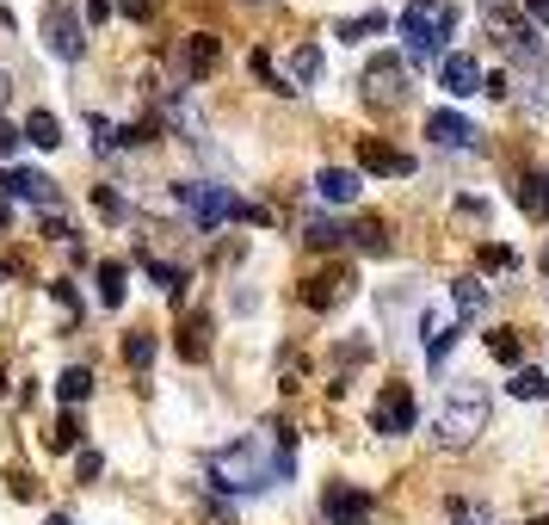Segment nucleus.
Returning a JSON list of instances; mask_svg holds the SVG:
<instances>
[{
	"instance_id": "nucleus-16",
	"label": "nucleus",
	"mask_w": 549,
	"mask_h": 525,
	"mask_svg": "<svg viewBox=\"0 0 549 525\" xmlns=\"http://www.w3.org/2000/svg\"><path fill=\"white\" fill-rule=\"evenodd\" d=\"M25 143L56 149V143H62V124H56V112H31V118H25Z\"/></svg>"
},
{
	"instance_id": "nucleus-18",
	"label": "nucleus",
	"mask_w": 549,
	"mask_h": 525,
	"mask_svg": "<svg viewBox=\"0 0 549 525\" xmlns=\"http://www.w3.org/2000/svg\"><path fill=\"white\" fill-rule=\"evenodd\" d=\"M364 167H371V173H414L408 155H395V149H383V143H364Z\"/></svg>"
},
{
	"instance_id": "nucleus-26",
	"label": "nucleus",
	"mask_w": 549,
	"mask_h": 525,
	"mask_svg": "<svg viewBox=\"0 0 549 525\" xmlns=\"http://www.w3.org/2000/svg\"><path fill=\"white\" fill-rule=\"evenodd\" d=\"M315 75H321V50L303 44V50H297V81H315Z\"/></svg>"
},
{
	"instance_id": "nucleus-25",
	"label": "nucleus",
	"mask_w": 549,
	"mask_h": 525,
	"mask_svg": "<svg viewBox=\"0 0 549 525\" xmlns=\"http://www.w3.org/2000/svg\"><path fill=\"white\" fill-rule=\"evenodd\" d=\"M124 359H130V365H149V359H155V340H149V334H130V340H124Z\"/></svg>"
},
{
	"instance_id": "nucleus-15",
	"label": "nucleus",
	"mask_w": 549,
	"mask_h": 525,
	"mask_svg": "<svg viewBox=\"0 0 549 525\" xmlns=\"http://www.w3.org/2000/svg\"><path fill=\"white\" fill-rule=\"evenodd\" d=\"M519 204H525V217L549 223V180H543V173H531V180L519 186Z\"/></svg>"
},
{
	"instance_id": "nucleus-21",
	"label": "nucleus",
	"mask_w": 549,
	"mask_h": 525,
	"mask_svg": "<svg viewBox=\"0 0 549 525\" xmlns=\"http://www.w3.org/2000/svg\"><path fill=\"white\" fill-rule=\"evenodd\" d=\"M186 68H192V75H210V68H216V38L198 31V38L186 44Z\"/></svg>"
},
{
	"instance_id": "nucleus-31",
	"label": "nucleus",
	"mask_w": 549,
	"mask_h": 525,
	"mask_svg": "<svg viewBox=\"0 0 549 525\" xmlns=\"http://www.w3.org/2000/svg\"><path fill=\"white\" fill-rule=\"evenodd\" d=\"M44 525H75V519H68V513H50V519H44Z\"/></svg>"
},
{
	"instance_id": "nucleus-22",
	"label": "nucleus",
	"mask_w": 549,
	"mask_h": 525,
	"mask_svg": "<svg viewBox=\"0 0 549 525\" xmlns=\"http://www.w3.org/2000/svg\"><path fill=\"white\" fill-rule=\"evenodd\" d=\"M389 25V13H364V19H346L340 25V44H358V38H371V31H383Z\"/></svg>"
},
{
	"instance_id": "nucleus-13",
	"label": "nucleus",
	"mask_w": 549,
	"mask_h": 525,
	"mask_svg": "<svg viewBox=\"0 0 549 525\" xmlns=\"http://www.w3.org/2000/svg\"><path fill=\"white\" fill-rule=\"evenodd\" d=\"M512 396H519V402H543V396H549V371L519 365V371H512Z\"/></svg>"
},
{
	"instance_id": "nucleus-10",
	"label": "nucleus",
	"mask_w": 549,
	"mask_h": 525,
	"mask_svg": "<svg viewBox=\"0 0 549 525\" xmlns=\"http://www.w3.org/2000/svg\"><path fill=\"white\" fill-rule=\"evenodd\" d=\"M315 192H321L327 204H352V198H358V173H352V167H321V173H315Z\"/></svg>"
},
{
	"instance_id": "nucleus-30",
	"label": "nucleus",
	"mask_w": 549,
	"mask_h": 525,
	"mask_svg": "<svg viewBox=\"0 0 549 525\" xmlns=\"http://www.w3.org/2000/svg\"><path fill=\"white\" fill-rule=\"evenodd\" d=\"M525 7H531V19H543V25H549V0H525Z\"/></svg>"
},
{
	"instance_id": "nucleus-11",
	"label": "nucleus",
	"mask_w": 549,
	"mask_h": 525,
	"mask_svg": "<svg viewBox=\"0 0 549 525\" xmlns=\"http://www.w3.org/2000/svg\"><path fill=\"white\" fill-rule=\"evenodd\" d=\"M7 192H13V198H25V204H44V210L56 204V180H44V173H25V167H19V173H7Z\"/></svg>"
},
{
	"instance_id": "nucleus-28",
	"label": "nucleus",
	"mask_w": 549,
	"mask_h": 525,
	"mask_svg": "<svg viewBox=\"0 0 549 525\" xmlns=\"http://www.w3.org/2000/svg\"><path fill=\"white\" fill-rule=\"evenodd\" d=\"M25 130H13V124H0V155H13V143H19Z\"/></svg>"
},
{
	"instance_id": "nucleus-6",
	"label": "nucleus",
	"mask_w": 549,
	"mask_h": 525,
	"mask_svg": "<svg viewBox=\"0 0 549 525\" xmlns=\"http://www.w3.org/2000/svg\"><path fill=\"white\" fill-rule=\"evenodd\" d=\"M321 513H327V525H364L371 519V495L364 488H327V501H321Z\"/></svg>"
},
{
	"instance_id": "nucleus-24",
	"label": "nucleus",
	"mask_w": 549,
	"mask_h": 525,
	"mask_svg": "<svg viewBox=\"0 0 549 525\" xmlns=\"http://www.w3.org/2000/svg\"><path fill=\"white\" fill-rule=\"evenodd\" d=\"M358 248H364V254H383V248H389L383 223H358Z\"/></svg>"
},
{
	"instance_id": "nucleus-14",
	"label": "nucleus",
	"mask_w": 549,
	"mask_h": 525,
	"mask_svg": "<svg viewBox=\"0 0 549 525\" xmlns=\"http://www.w3.org/2000/svg\"><path fill=\"white\" fill-rule=\"evenodd\" d=\"M124 291H130V285H124V266H118V260H99V303H105V309H118Z\"/></svg>"
},
{
	"instance_id": "nucleus-32",
	"label": "nucleus",
	"mask_w": 549,
	"mask_h": 525,
	"mask_svg": "<svg viewBox=\"0 0 549 525\" xmlns=\"http://www.w3.org/2000/svg\"><path fill=\"white\" fill-rule=\"evenodd\" d=\"M7 93H13V81H7V75H0V105H7Z\"/></svg>"
},
{
	"instance_id": "nucleus-27",
	"label": "nucleus",
	"mask_w": 549,
	"mask_h": 525,
	"mask_svg": "<svg viewBox=\"0 0 549 525\" xmlns=\"http://www.w3.org/2000/svg\"><path fill=\"white\" fill-rule=\"evenodd\" d=\"M50 439H56V451H68V445H75V439H81V427H75V414H62Z\"/></svg>"
},
{
	"instance_id": "nucleus-29",
	"label": "nucleus",
	"mask_w": 549,
	"mask_h": 525,
	"mask_svg": "<svg viewBox=\"0 0 549 525\" xmlns=\"http://www.w3.org/2000/svg\"><path fill=\"white\" fill-rule=\"evenodd\" d=\"M105 7H112V0H87V19L99 25V19H105Z\"/></svg>"
},
{
	"instance_id": "nucleus-5",
	"label": "nucleus",
	"mask_w": 549,
	"mask_h": 525,
	"mask_svg": "<svg viewBox=\"0 0 549 525\" xmlns=\"http://www.w3.org/2000/svg\"><path fill=\"white\" fill-rule=\"evenodd\" d=\"M179 204L198 210V229H216L223 217H235V198L223 186H179Z\"/></svg>"
},
{
	"instance_id": "nucleus-9",
	"label": "nucleus",
	"mask_w": 549,
	"mask_h": 525,
	"mask_svg": "<svg viewBox=\"0 0 549 525\" xmlns=\"http://www.w3.org/2000/svg\"><path fill=\"white\" fill-rule=\"evenodd\" d=\"M426 136H432L438 149H469V143H475V124L457 118V112H432V118H426Z\"/></svg>"
},
{
	"instance_id": "nucleus-12",
	"label": "nucleus",
	"mask_w": 549,
	"mask_h": 525,
	"mask_svg": "<svg viewBox=\"0 0 549 525\" xmlns=\"http://www.w3.org/2000/svg\"><path fill=\"white\" fill-rule=\"evenodd\" d=\"M377 427H383V433H408V427H414V396H408V390L383 396V408H377Z\"/></svg>"
},
{
	"instance_id": "nucleus-19",
	"label": "nucleus",
	"mask_w": 549,
	"mask_h": 525,
	"mask_svg": "<svg viewBox=\"0 0 549 525\" xmlns=\"http://www.w3.org/2000/svg\"><path fill=\"white\" fill-rule=\"evenodd\" d=\"M56 396H62V402H87V396H93V371H87V365H68L62 383H56Z\"/></svg>"
},
{
	"instance_id": "nucleus-20",
	"label": "nucleus",
	"mask_w": 549,
	"mask_h": 525,
	"mask_svg": "<svg viewBox=\"0 0 549 525\" xmlns=\"http://www.w3.org/2000/svg\"><path fill=\"white\" fill-rule=\"evenodd\" d=\"M451 291H457V309L469 315V322H475V315H482V309H488V285H482V278H457V285H451Z\"/></svg>"
},
{
	"instance_id": "nucleus-4",
	"label": "nucleus",
	"mask_w": 549,
	"mask_h": 525,
	"mask_svg": "<svg viewBox=\"0 0 549 525\" xmlns=\"http://www.w3.org/2000/svg\"><path fill=\"white\" fill-rule=\"evenodd\" d=\"M44 44H50L62 62H81L87 31H81V19H75V0H44Z\"/></svg>"
},
{
	"instance_id": "nucleus-23",
	"label": "nucleus",
	"mask_w": 549,
	"mask_h": 525,
	"mask_svg": "<svg viewBox=\"0 0 549 525\" xmlns=\"http://www.w3.org/2000/svg\"><path fill=\"white\" fill-rule=\"evenodd\" d=\"M488 353H494L500 365H519V334H512V328H494V334H488Z\"/></svg>"
},
{
	"instance_id": "nucleus-17",
	"label": "nucleus",
	"mask_w": 549,
	"mask_h": 525,
	"mask_svg": "<svg viewBox=\"0 0 549 525\" xmlns=\"http://www.w3.org/2000/svg\"><path fill=\"white\" fill-rule=\"evenodd\" d=\"M451 340H457V328L445 322V315H426V359H432V365L451 353Z\"/></svg>"
},
{
	"instance_id": "nucleus-8",
	"label": "nucleus",
	"mask_w": 549,
	"mask_h": 525,
	"mask_svg": "<svg viewBox=\"0 0 549 525\" xmlns=\"http://www.w3.org/2000/svg\"><path fill=\"white\" fill-rule=\"evenodd\" d=\"M364 87H371V99H401V93H408V68H401L395 56H377L371 62V75H364Z\"/></svg>"
},
{
	"instance_id": "nucleus-3",
	"label": "nucleus",
	"mask_w": 549,
	"mask_h": 525,
	"mask_svg": "<svg viewBox=\"0 0 549 525\" xmlns=\"http://www.w3.org/2000/svg\"><path fill=\"white\" fill-rule=\"evenodd\" d=\"M451 25H457V13L445 7V0H408V7H401V44L426 62V56H438V44L451 38Z\"/></svg>"
},
{
	"instance_id": "nucleus-7",
	"label": "nucleus",
	"mask_w": 549,
	"mask_h": 525,
	"mask_svg": "<svg viewBox=\"0 0 549 525\" xmlns=\"http://www.w3.org/2000/svg\"><path fill=\"white\" fill-rule=\"evenodd\" d=\"M438 87L445 93H457V99H469V93H482V68H475V56H445V68H438Z\"/></svg>"
},
{
	"instance_id": "nucleus-2",
	"label": "nucleus",
	"mask_w": 549,
	"mask_h": 525,
	"mask_svg": "<svg viewBox=\"0 0 549 525\" xmlns=\"http://www.w3.org/2000/svg\"><path fill=\"white\" fill-rule=\"evenodd\" d=\"M488 383H457V390L438 402V439L445 445H469L475 433H488Z\"/></svg>"
},
{
	"instance_id": "nucleus-1",
	"label": "nucleus",
	"mask_w": 549,
	"mask_h": 525,
	"mask_svg": "<svg viewBox=\"0 0 549 525\" xmlns=\"http://www.w3.org/2000/svg\"><path fill=\"white\" fill-rule=\"evenodd\" d=\"M290 464H297V433L260 427V433H247L241 445L210 451V482L229 488V495H266V488H278L290 476Z\"/></svg>"
}]
</instances>
